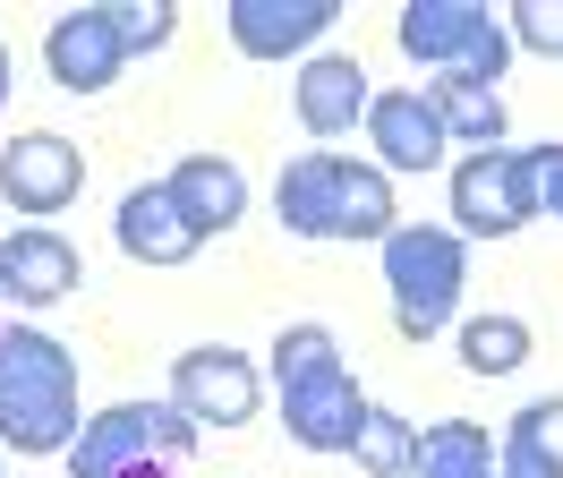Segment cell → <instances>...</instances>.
<instances>
[{
  "instance_id": "obj_1",
  "label": "cell",
  "mask_w": 563,
  "mask_h": 478,
  "mask_svg": "<svg viewBox=\"0 0 563 478\" xmlns=\"http://www.w3.org/2000/svg\"><path fill=\"white\" fill-rule=\"evenodd\" d=\"M274 384H282V427H290L299 453H351L358 419H367V393H358L333 325H282Z\"/></svg>"
},
{
  "instance_id": "obj_2",
  "label": "cell",
  "mask_w": 563,
  "mask_h": 478,
  "mask_svg": "<svg viewBox=\"0 0 563 478\" xmlns=\"http://www.w3.org/2000/svg\"><path fill=\"white\" fill-rule=\"evenodd\" d=\"M274 205H282V231H299V239H385L393 214H401L393 205V171L351 163L333 145H308L299 163H282Z\"/></svg>"
},
{
  "instance_id": "obj_3",
  "label": "cell",
  "mask_w": 563,
  "mask_h": 478,
  "mask_svg": "<svg viewBox=\"0 0 563 478\" xmlns=\"http://www.w3.org/2000/svg\"><path fill=\"white\" fill-rule=\"evenodd\" d=\"M0 444L9 453H69L77 444V350L43 325L0 334Z\"/></svg>"
},
{
  "instance_id": "obj_4",
  "label": "cell",
  "mask_w": 563,
  "mask_h": 478,
  "mask_svg": "<svg viewBox=\"0 0 563 478\" xmlns=\"http://www.w3.org/2000/svg\"><path fill=\"white\" fill-rule=\"evenodd\" d=\"M197 444V419L179 402H111L69 444V478H172Z\"/></svg>"
},
{
  "instance_id": "obj_5",
  "label": "cell",
  "mask_w": 563,
  "mask_h": 478,
  "mask_svg": "<svg viewBox=\"0 0 563 478\" xmlns=\"http://www.w3.org/2000/svg\"><path fill=\"white\" fill-rule=\"evenodd\" d=\"M461 282H470V248L444 222H393L385 231V291H393V325L410 341L444 334L461 307Z\"/></svg>"
},
{
  "instance_id": "obj_6",
  "label": "cell",
  "mask_w": 563,
  "mask_h": 478,
  "mask_svg": "<svg viewBox=\"0 0 563 478\" xmlns=\"http://www.w3.org/2000/svg\"><path fill=\"white\" fill-rule=\"evenodd\" d=\"M401 52L435 77H470V86H495L504 61H512V34L495 26L478 0H410L401 9Z\"/></svg>"
},
{
  "instance_id": "obj_7",
  "label": "cell",
  "mask_w": 563,
  "mask_h": 478,
  "mask_svg": "<svg viewBox=\"0 0 563 478\" xmlns=\"http://www.w3.org/2000/svg\"><path fill=\"white\" fill-rule=\"evenodd\" d=\"M529 214H538V163H529V145H487V154L453 163L461 239H512Z\"/></svg>"
},
{
  "instance_id": "obj_8",
  "label": "cell",
  "mask_w": 563,
  "mask_h": 478,
  "mask_svg": "<svg viewBox=\"0 0 563 478\" xmlns=\"http://www.w3.org/2000/svg\"><path fill=\"white\" fill-rule=\"evenodd\" d=\"M172 402L188 419H213V427H247L256 419V368L247 350H222V341H197L172 359Z\"/></svg>"
},
{
  "instance_id": "obj_9",
  "label": "cell",
  "mask_w": 563,
  "mask_h": 478,
  "mask_svg": "<svg viewBox=\"0 0 563 478\" xmlns=\"http://www.w3.org/2000/svg\"><path fill=\"white\" fill-rule=\"evenodd\" d=\"M0 188H9L18 214H60V205H77V188H86V154H77L60 129H26L0 154Z\"/></svg>"
},
{
  "instance_id": "obj_10",
  "label": "cell",
  "mask_w": 563,
  "mask_h": 478,
  "mask_svg": "<svg viewBox=\"0 0 563 478\" xmlns=\"http://www.w3.org/2000/svg\"><path fill=\"white\" fill-rule=\"evenodd\" d=\"M43 68H52V86H69V95H103L111 77L129 68V43L111 26V9H69V18H52Z\"/></svg>"
},
{
  "instance_id": "obj_11",
  "label": "cell",
  "mask_w": 563,
  "mask_h": 478,
  "mask_svg": "<svg viewBox=\"0 0 563 478\" xmlns=\"http://www.w3.org/2000/svg\"><path fill=\"white\" fill-rule=\"evenodd\" d=\"M367 145H376V171H435L444 163V120H435V102L419 95V86H393V95L367 102Z\"/></svg>"
},
{
  "instance_id": "obj_12",
  "label": "cell",
  "mask_w": 563,
  "mask_h": 478,
  "mask_svg": "<svg viewBox=\"0 0 563 478\" xmlns=\"http://www.w3.org/2000/svg\"><path fill=\"white\" fill-rule=\"evenodd\" d=\"M77 282H86V265H77V248L52 222H26V231L0 239V300L52 307V300H69Z\"/></svg>"
},
{
  "instance_id": "obj_13",
  "label": "cell",
  "mask_w": 563,
  "mask_h": 478,
  "mask_svg": "<svg viewBox=\"0 0 563 478\" xmlns=\"http://www.w3.org/2000/svg\"><path fill=\"white\" fill-rule=\"evenodd\" d=\"M290 102H299V129L308 137H351L376 95H367V68L351 52H308L299 77H290Z\"/></svg>"
},
{
  "instance_id": "obj_14",
  "label": "cell",
  "mask_w": 563,
  "mask_h": 478,
  "mask_svg": "<svg viewBox=\"0 0 563 478\" xmlns=\"http://www.w3.org/2000/svg\"><path fill=\"white\" fill-rule=\"evenodd\" d=\"M342 18V0H231V43L247 61H290Z\"/></svg>"
},
{
  "instance_id": "obj_15",
  "label": "cell",
  "mask_w": 563,
  "mask_h": 478,
  "mask_svg": "<svg viewBox=\"0 0 563 478\" xmlns=\"http://www.w3.org/2000/svg\"><path fill=\"white\" fill-rule=\"evenodd\" d=\"M111 231H120V248L137 257V265H188L206 239H197V222L172 205V188L163 180H145V188H129L120 197V214H111Z\"/></svg>"
},
{
  "instance_id": "obj_16",
  "label": "cell",
  "mask_w": 563,
  "mask_h": 478,
  "mask_svg": "<svg viewBox=\"0 0 563 478\" xmlns=\"http://www.w3.org/2000/svg\"><path fill=\"white\" fill-rule=\"evenodd\" d=\"M172 205L197 222V239H213V231H231L247 214V180H240V163H222V154H188V163H172Z\"/></svg>"
},
{
  "instance_id": "obj_17",
  "label": "cell",
  "mask_w": 563,
  "mask_h": 478,
  "mask_svg": "<svg viewBox=\"0 0 563 478\" xmlns=\"http://www.w3.org/2000/svg\"><path fill=\"white\" fill-rule=\"evenodd\" d=\"M563 402H529L512 410V427L495 444V478H563V444H555Z\"/></svg>"
},
{
  "instance_id": "obj_18",
  "label": "cell",
  "mask_w": 563,
  "mask_h": 478,
  "mask_svg": "<svg viewBox=\"0 0 563 478\" xmlns=\"http://www.w3.org/2000/svg\"><path fill=\"white\" fill-rule=\"evenodd\" d=\"M410 478H495V444H487V427H470V419H435V427H419Z\"/></svg>"
},
{
  "instance_id": "obj_19",
  "label": "cell",
  "mask_w": 563,
  "mask_h": 478,
  "mask_svg": "<svg viewBox=\"0 0 563 478\" xmlns=\"http://www.w3.org/2000/svg\"><path fill=\"white\" fill-rule=\"evenodd\" d=\"M427 102H435L444 137H461L470 154L504 145V95H495V86H470V77H435V86H427Z\"/></svg>"
},
{
  "instance_id": "obj_20",
  "label": "cell",
  "mask_w": 563,
  "mask_h": 478,
  "mask_svg": "<svg viewBox=\"0 0 563 478\" xmlns=\"http://www.w3.org/2000/svg\"><path fill=\"white\" fill-rule=\"evenodd\" d=\"M521 359H529L521 316H470V325H461V368L470 376H512Z\"/></svg>"
},
{
  "instance_id": "obj_21",
  "label": "cell",
  "mask_w": 563,
  "mask_h": 478,
  "mask_svg": "<svg viewBox=\"0 0 563 478\" xmlns=\"http://www.w3.org/2000/svg\"><path fill=\"white\" fill-rule=\"evenodd\" d=\"M351 453L367 461L376 478H410V453H419V427L401 419V410H376L367 402V419H358V436H351Z\"/></svg>"
},
{
  "instance_id": "obj_22",
  "label": "cell",
  "mask_w": 563,
  "mask_h": 478,
  "mask_svg": "<svg viewBox=\"0 0 563 478\" xmlns=\"http://www.w3.org/2000/svg\"><path fill=\"white\" fill-rule=\"evenodd\" d=\"M103 9H111V26H120V43H129V61H137V52H163L179 34L172 0H103Z\"/></svg>"
},
{
  "instance_id": "obj_23",
  "label": "cell",
  "mask_w": 563,
  "mask_h": 478,
  "mask_svg": "<svg viewBox=\"0 0 563 478\" xmlns=\"http://www.w3.org/2000/svg\"><path fill=\"white\" fill-rule=\"evenodd\" d=\"M512 43H529V52H547V61H563V0H512Z\"/></svg>"
},
{
  "instance_id": "obj_24",
  "label": "cell",
  "mask_w": 563,
  "mask_h": 478,
  "mask_svg": "<svg viewBox=\"0 0 563 478\" xmlns=\"http://www.w3.org/2000/svg\"><path fill=\"white\" fill-rule=\"evenodd\" d=\"M538 163V214H563V145H529Z\"/></svg>"
},
{
  "instance_id": "obj_25",
  "label": "cell",
  "mask_w": 563,
  "mask_h": 478,
  "mask_svg": "<svg viewBox=\"0 0 563 478\" xmlns=\"http://www.w3.org/2000/svg\"><path fill=\"white\" fill-rule=\"evenodd\" d=\"M0 102H9V43H0Z\"/></svg>"
}]
</instances>
